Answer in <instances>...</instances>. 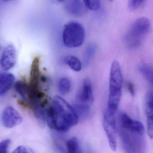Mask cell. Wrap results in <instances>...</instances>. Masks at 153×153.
<instances>
[{
	"label": "cell",
	"instance_id": "1",
	"mask_svg": "<svg viewBox=\"0 0 153 153\" xmlns=\"http://www.w3.org/2000/svg\"><path fill=\"white\" fill-rule=\"evenodd\" d=\"M54 118L53 129L60 132L68 131L78 123V116L76 111L66 101L59 96L52 100Z\"/></svg>",
	"mask_w": 153,
	"mask_h": 153
},
{
	"label": "cell",
	"instance_id": "2",
	"mask_svg": "<svg viewBox=\"0 0 153 153\" xmlns=\"http://www.w3.org/2000/svg\"><path fill=\"white\" fill-rule=\"evenodd\" d=\"M151 23L145 17L138 18L134 22L124 37L125 44L128 47L135 49L140 46L151 29Z\"/></svg>",
	"mask_w": 153,
	"mask_h": 153
},
{
	"label": "cell",
	"instance_id": "3",
	"mask_svg": "<svg viewBox=\"0 0 153 153\" xmlns=\"http://www.w3.org/2000/svg\"><path fill=\"white\" fill-rule=\"evenodd\" d=\"M94 102L91 83L89 79L84 80L82 89L77 93L74 99V108L77 116L86 115L89 113Z\"/></svg>",
	"mask_w": 153,
	"mask_h": 153
},
{
	"label": "cell",
	"instance_id": "4",
	"mask_svg": "<svg viewBox=\"0 0 153 153\" xmlns=\"http://www.w3.org/2000/svg\"><path fill=\"white\" fill-rule=\"evenodd\" d=\"M85 36L84 28L76 21H71L65 26L63 31L62 39L65 46L75 48L82 46Z\"/></svg>",
	"mask_w": 153,
	"mask_h": 153
},
{
	"label": "cell",
	"instance_id": "5",
	"mask_svg": "<svg viewBox=\"0 0 153 153\" xmlns=\"http://www.w3.org/2000/svg\"><path fill=\"white\" fill-rule=\"evenodd\" d=\"M122 78L121 67L117 61H114L111 64L110 72V93L122 92Z\"/></svg>",
	"mask_w": 153,
	"mask_h": 153
},
{
	"label": "cell",
	"instance_id": "6",
	"mask_svg": "<svg viewBox=\"0 0 153 153\" xmlns=\"http://www.w3.org/2000/svg\"><path fill=\"white\" fill-rule=\"evenodd\" d=\"M120 120L122 130L139 135L143 134L144 127L143 124L140 121L132 119L126 113H121Z\"/></svg>",
	"mask_w": 153,
	"mask_h": 153
},
{
	"label": "cell",
	"instance_id": "7",
	"mask_svg": "<svg viewBox=\"0 0 153 153\" xmlns=\"http://www.w3.org/2000/svg\"><path fill=\"white\" fill-rule=\"evenodd\" d=\"M1 120L4 126L7 128H12L22 122L21 116L14 108L6 107L2 113Z\"/></svg>",
	"mask_w": 153,
	"mask_h": 153
},
{
	"label": "cell",
	"instance_id": "8",
	"mask_svg": "<svg viewBox=\"0 0 153 153\" xmlns=\"http://www.w3.org/2000/svg\"><path fill=\"white\" fill-rule=\"evenodd\" d=\"M17 54L16 50L12 45L6 47L1 56L0 63L2 68L8 71L12 68L16 63Z\"/></svg>",
	"mask_w": 153,
	"mask_h": 153
},
{
	"label": "cell",
	"instance_id": "9",
	"mask_svg": "<svg viewBox=\"0 0 153 153\" xmlns=\"http://www.w3.org/2000/svg\"><path fill=\"white\" fill-rule=\"evenodd\" d=\"M65 11L71 15L79 17L82 16L86 11V7L83 1L70 0L64 1Z\"/></svg>",
	"mask_w": 153,
	"mask_h": 153
},
{
	"label": "cell",
	"instance_id": "10",
	"mask_svg": "<svg viewBox=\"0 0 153 153\" xmlns=\"http://www.w3.org/2000/svg\"><path fill=\"white\" fill-rule=\"evenodd\" d=\"M40 59L38 57H35L31 64L30 79L29 84L33 85H40L41 73L39 69Z\"/></svg>",
	"mask_w": 153,
	"mask_h": 153
},
{
	"label": "cell",
	"instance_id": "11",
	"mask_svg": "<svg viewBox=\"0 0 153 153\" xmlns=\"http://www.w3.org/2000/svg\"><path fill=\"white\" fill-rule=\"evenodd\" d=\"M102 125L108 138L110 147L112 151L115 152L117 149V139L115 133L116 127L113 126L104 120H103Z\"/></svg>",
	"mask_w": 153,
	"mask_h": 153
},
{
	"label": "cell",
	"instance_id": "12",
	"mask_svg": "<svg viewBox=\"0 0 153 153\" xmlns=\"http://www.w3.org/2000/svg\"><path fill=\"white\" fill-rule=\"evenodd\" d=\"M15 81L14 75L10 73L0 74V95H3L11 88Z\"/></svg>",
	"mask_w": 153,
	"mask_h": 153
},
{
	"label": "cell",
	"instance_id": "13",
	"mask_svg": "<svg viewBox=\"0 0 153 153\" xmlns=\"http://www.w3.org/2000/svg\"><path fill=\"white\" fill-rule=\"evenodd\" d=\"M122 92L110 93L108 100V108L106 111L112 115H115L118 109L121 99Z\"/></svg>",
	"mask_w": 153,
	"mask_h": 153
},
{
	"label": "cell",
	"instance_id": "14",
	"mask_svg": "<svg viewBox=\"0 0 153 153\" xmlns=\"http://www.w3.org/2000/svg\"><path fill=\"white\" fill-rule=\"evenodd\" d=\"M14 86L15 90L21 96L23 101L27 105L28 85L25 82L19 81L15 83Z\"/></svg>",
	"mask_w": 153,
	"mask_h": 153
},
{
	"label": "cell",
	"instance_id": "15",
	"mask_svg": "<svg viewBox=\"0 0 153 153\" xmlns=\"http://www.w3.org/2000/svg\"><path fill=\"white\" fill-rule=\"evenodd\" d=\"M96 47L94 44L88 45L85 49L83 54V64L87 66L90 64L94 57Z\"/></svg>",
	"mask_w": 153,
	"mask_h": 153
},
{
	"label": "cell",
	"instance_id": "16",
	"mask_svg": "<svg viewBox=\"0 0 153 153\" xmlns=\"http://www.w3.org/2000/svg\"><path fill=\"white\" fill-rule=\"evenodd\" d=\"M65 63L75 72H78L82 68V64L78 58L74 56H69L65 58Z\"/></svg>",
	"mask_w": 153,
	"mask_h": 153
},
{
	"label": "cell",
	"instance_id": "17",
	"mask_svg": "<svg viewBox=\"0 0 153 153\" xmlns=\"http://www.w3.org/2000/svg\"><path fill=\"white\" fill-rule=\"evenodd\" d=\"M139 70L143 77L153 87V68L148 65L141 66Z\"/></svg>",
	"mask_w": 153,
	"mask_h": 153
},
{
	"label": "cell",
	"instance_id": "18",
	"mask_svg": "<svg viewBox=\"0 0 153 153\" xmlns=\"http://www.w3.org/2000/svg\"><path fill=\"white\" fill-rule=\"evenodd\" d=\"M145 111L147 118L153 116V92H149L146 94L145 100Z\"/></svg>",
	"mask_w": 153,
	"mask_h": 153
},
{
	"label": "cell",
	"instance_id": "19",
	"mask_svg": "<svg viewBox=\"0 0 153 153\" xmlns=\"http://www.w3.org/2000/svg\"><path fill=\"white\" fill-rule=\"evenodd\" d=\"M71 82L68 78L63 77L59 80L58 88L61 94L65 95L69 93L71 90Z\"/></svg>",
	"mask_w": 153,
	"mask_h": 153
},
{
	"label": "cell",
	"instance_id": "20",
	"mask_svg": "<svg viewBox=\"0 0 153 153\" xmlns=\"http://www.w3.org/2000/svg\"><path fill=\"white\" fill-rule=\"evenodd\" d=\"M67 153H77L79 149V143L76 137H72L66 142Z\"/></svg>",
	"mask_w": 153,
	"mask_h": 153
},
{
	"label": "cell",
	"instance_id": "21",
	"mask_svg": "<svg viewBox=\"0 0 153 153\" xmlns=\"http://www.w3.org/2000/svg\"><path fill=\"white\" fill-rule=\"evenodd\" d=\"M83 1L85 7L91 10H97L100 7V1L99 0H86Z\"/></svg>",
	"mask_w": 153,
	"mask_h": 153
},
{
	"label": "cell",
	"instance_id": "22",
	"mask_svg": "<svg viewBox=\"0 0 153 153\" xmlns=\"http://www.w3.org/2000/svg\"><path fill=\"white\" fill-rule=\"evenodd\" d=\"M145 2V1H140V0H131L128 2V8L130 10H136L140 8Z\"/></svg>",
	"mask_w": 153,
	"mask_h": 153
},
{
	"label": "cell",
	"instance_id": "23",
	"mask_svg": "<svg viewBox=\"0 0 153 153\" xmlns=\"http://www.w3.org/2000/svg\"><path fill=\"white\" fill-rule=\"evenodd\" d=\"M10 140L5 139L0 143V153H8Z\"/></svg>",
	"mask_w": 153,
	"mask_h": 153
},
{
	"label": "cell",
	"instance_id": "24",
	"mask_svg": "<svg viewBox=\"0 0 153 153\" xmlns=\"http://www.w3.org/2000/svg\"><path fill=\"white\" fill-rule=\"evenodd\" d=\"M147 133L151 138H153V121L152 119L147 118Z\"/></svg>",
	"mask_w": 153,
	"mask_h": 153
},
{
	"label": "cell",
	"instance_id": "25",
	"mask_svg": "<svg viewBox=\"0 0 153 153\" xmlns=\"http://www.w3.org/2000/svg\"><path fill=\"white\" fill-rule=\"evenodd\" d=\"M12 153H34L33 151L26 146H20Z\"/></svg>",
	"mask_w": 153,
	"mask_h": 153
},
{
	"label": "cell",
	"instance_id": "26",
	"mask_svg": "<svg viewBox=\"0 0 153 153\" xmlns=\"http://www.w3.org/2000/svg\"><path fill=\"white\" fill-rule=\"evenodd\" d=\"M128 89L130 93L132 94L133 96H134L135 90L134 87V84L131 82H128L127 84Z\"/></svg>",
	"mask_w": 153,
	"mask_h": 153
},
{
	"label": "cell",
	"instance_id": "27",
	"mask_svg": "<svg viewBox=\"0 0 153 153\" xmlns=\"http://www.w3.org/2000/svg\"><path fill=\"white\" fill-rule=\"evenodd\" d=\"M147 118L151 119H152V120H153V116L152 117V118Z\"/></svg>",
	"mask_w": 153,
	"mask_h": 153
}]
</instances>
